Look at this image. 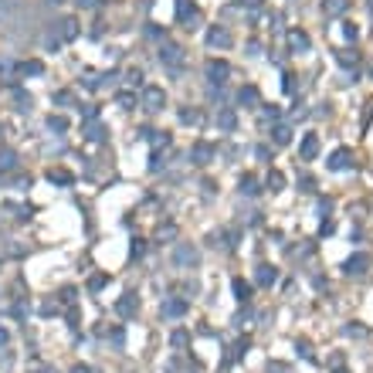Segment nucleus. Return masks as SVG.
<instances>
[{
  "label": "nucleus",
  "mask_w": 373,
  "mask_h": 373,
  "mask_svg": "<svg viewBox=\"0 0 373 373\" xmlns=\"http://www.w3.org/2000/svg\"><path fill=\"white\" fill-rule=\"evenodd\" d=\"M143 102H146V109H163V102H166V95H163V88H156V85H149L146 92H143Z\"/></svg>",
  "instance_id": "1"
},
{
  "label": "nucleus",
  "mask_w": 373,
  "mask_h": 373,
  "mask_svg": "<svg viewBox=\"0 0 373 373\" xmlns=\"http://www.w3.org/2000/svg\"><path fill=\"white\" fill-rule=\"evenodd\" d=\"M136 309H139V302H136V295H133V292H126V295L119 298V305H116V312H119L122 319H129Z\"/></svg>",
  "instance_id": "2"
},
{
  "label": "nucleus",
  "mask_w": 373,
  "mask_h": 373,
  "mask_svg": "<svg viewBox=\"0 0 373 373\" xmlns=\"http://www.w3.org/2000/svg\"><path fill=\"white\" fill-rule=\"evenodd\" d=\"M159 58H163V61H166L170 68H180V61H183V51H180L177 44H166V48L159 51Z\"/></svg>",
  "instance_id": "3"
},
{
  "label": "nucleus",
  "mask_w": 373,
  "mask_h": 373,
  "mask_svg": "<svg viewBox=\"0 0 373 373\" xmlns=\"http://www.w3.org/2000/svg\"><path fill=\"white\" fill-rule=\"evenodd\" d=\"M227 75H231V68H227L224 61H207V78H211V81H224Z\"/></svg>",
  "instance_id": "4"
},
{
  "label": "nucleus",
  "mask_w": 373,
  "mask_h": 373,
  "mask_svg": "<svg viewBox=\"0 0 373 373\" xmlns=\"http://www.w3.org/2000/svg\"><path fill=\"white\" fill-rule=\"evenodd\" d=\"M177 265H197V251L190 244H180L177 248Z\"/></svg>",
  "instance_id": "5"
},
{
  "label": "nucleus",
  "mask_w": 373,
  "mask_h": 373,
  "mask_svg": "<svg viewBox=\"0 0 373 373\" xmlns=\"http://www.w3.org/2000/svg\"><path fill=\"white\" fill-rule=\"evenodd\" d=\"M367 265H370V258H367V255H356V258H350V261H346V272H350V275H363V272H367Z\"/></svg>",
  "instance_id": "6"
},
{
  "label": "nucleus",
  "mask_w": 373,
  "mask_h": 373,
  "mask_svg": "<svg viewBox=\"0 0 373 373\" xmlns=\"http://www.w3.org/2000/svg\"><path fill=\"white\" fill-rule=\"evenodd\" d=\"M315 153H319V139L309 133V136L302 139V159H315Z\"/></svg>",
  "instance_id": "7"
},
{
  "label": "nucleus",
  "mask_w": 373,
  "mask_h": 373,
  "mask_svg": "<svg viewBox=\"0 0 373 373\" xmlns=\"http://www.w3.org/2000/svg\"><path fill=\"white\" fill-rule=\"evenodd\" d=\"M350 166V149H336L329 159V170H346Z\"/></svg>",
  "instance_id": "8"
},
{
  "label": "nucleus",
  "mask_w": 373,
  "mask_h": 373,
  "mask_svg": "<svg viewBox=\"0 0 373 373\" xmlns=\"http://www.w3.org/2000/svg\"><path fill=\"white\" fill-rule=\"evenodd\" d=\"M187 312V302L183 298H170V302H163V315H183Z\"/></svg>",
  "instance_id": "9"
},
{
  "label": "nucleus",
  "mask_w": 373,
  "mask_h": 373,
  "mask_svg": "<svg viewBox=\"0 0 373 373\" xmlns=\"http://www.w3.org/2000/svg\"><path fill=\"white\" fill-rule=\"evenodd\" d=\"M350 7V0H322V10L326 14H343Z\"/></svg>",
  "instance_id": "10"
},
{
  "label": "nucleus",
  "mask_w": 373,
  "mask_h": 373,
  "mask_svg": "<svg viewBox=\"0 0 373 373\" xmlns=\"http://www.w3.org/2000/svg\"><path fill=\"white\" fill-rule=\"evenodd\" d=\"M207 41H211V44H214V48H217V44H231V38H227V31H217V27H214V31H211V34H207Z\"/></svg>",
  "instance_id": "11"
},
{
  "label": "nucleus",
  "mask_w": 373,
  "mask_h": 373,
  "mask_svg": "<svg viewBox=\"0 0 373 373\" xmlns=\"http://www.w3.org/2000/svg\"><path fill=\"white\" fill-rule=\"evenodd\" d=\"M14 166H17V156H14L10 149H3V153H0V170H14Z\"/></svg>",
  "instance_id": "12"
},
{
  "label": "nucleus",
  "mask_w": 373,
  "mask_h": 373,
  "mask_svg": "<svg viewBox=\"0 0 373 373\" xmlns=\"http://www.w3.org/2000/svg\"><path fill=\"white\" fill-rule=\"evenodd\" d=\"M234 295L241 298V302H244V298H251V285H244L241 278H234Z\"/></svg>",
  "instance_id": "13"
},
{
  "label": "nucleus",
  "mask_w": 373,
  "mask_h": 373,
  "mask_svg": "<svg viewBox=\"0 0 373 373\" xmlns=\"http://www.w3.org/2000/svg\"><path fill=\"white\" fill-rule=\"evenodd\" d=\"M258 282H261V285H272V282H275V272H272L268 265H261V268H258Z\"/></svg>",
  "instance_id": "14"
},
{
  "label": "nucleus",
  "mask_w": 373,
  "mask_h": 373,
  "mask_svg": "<svg viewBox=\"0 0 373 373\" xmlns=\"http://www.w3.org/2000/svg\"><path fill=\"white\" fill-rule=\"evenodd\" d=\"M187 14H194V3L190 0H177V17L187 20Z\"/></svg>",
  "instance_id": "15"
},
{
  "label": "nucleus",
  "mask_w": 373,
  "mask_h": 373,
  "mask_svg": "<svg viewBox=\"0 0 373 373\" xmlns=\"http://www.w3.org/2000/svg\"><path fill=\"white\" fill-rule=\"evenodd\" d=\"M48 177H51V183H55V180H58V183H72V173H65V170H51Z\"/></svg>",
  "instance_id": "16"
},
{
  "label": "nucleus",
  "mask_w": 373,
  "mask_h": 373,
  "mask_svg": "<svg viewBox=\"0 0 373 373\" xmlns=\"http://www.w3.org/2000/svg\"><path fill=\"white\" fill-rule=\"evenodd\" d=\"M194 156H197V163H207V156H211V146H207V143H200V146L194 149Z\"/></svg>",
  "instance_id": "17"
},
{
  "label": "nucleus",
  "mask_w": 373,
  "mask_h": 373,
  "mask_svg": "<svg viewBox=\"0 0 373 373\" xmlns=\"http://www.w3.org/2000/svg\"><path fill=\"white\" fill-rule=\"evenodd\" d=\"M292 48H302V51H305V48H309V38H305V34H292Z\"/></svg>",
  "instance_id": "18"
},
{
  "label": "nucleus",
  "mask_w": 373,
  "mask_h": 373,
  "mask_svg": "<svg viewBox=\"0 0 373 373\" xmlns=\"http://www.w3.org/2000/svg\"><path fill=\"white\" fill-rule=\"evenodd\" d=\"M241 190H244V194H258V187H255V177H244V180H241Z\"/></svg>",
  "instance_id": "19"
},
{
  "label": "nucleus",
  "mask_w": 373,
  "mask_h": 373,
  "mask_svg": "<svg viewBox=\"0 0 373 373\" xmlns=\"http://www.w3.org/2000/svg\"><path fill=\"white\" fill-rule=\"evenodd\" d=\"M217 122H221L224 129H234V116H231V112H221V116H217Z\"/></svg>",
  "instance_id": "20"
},
{
  "label": "nucleus",
  "mask_w": 373,
  "mask_h": 373,
  "mask_svg": "<svg viewBox=\"0 0 373 373\" xmlns=\"http://www.w3.org/2000/svg\"><path fill=\"white\" fill-rule=\"evenodd\" d=\"M241 102H258V92L255 88H241Z\"/></svg>",
  "instance_id": "21"
},
{
  "label": "nucleus",
  "mask_w": 373,
  "mask_h": 373,
  "mask_svg": "<svg viewBox=\"0 0 373 373\" xmlns=\"http://www.w3.org/2000/svg\"><path fill=\"white\" fill-rule=\"evenodd\" d=\"M85 136H88L92 143H98V139H102V129H98V126H88V129H85Z\"/></svg>",
  "instance_id": "22"
},
{
  "label": "nucleus",
  "mask_w": 373,
  "mask_h": 373,
  "mask_svg": "<svg viewBox=\"0 0 373 373\" xmlns=\"http://www.w3.org/2000/svg\"><path fill=\"white\" fill-rule=\"evenodd\" d=\"M275 143H278V146H285V143H289V129H285V126H282V129H275Z\"/></svg>",
  "instance_id": "23"
},
{
  "label": "nucleus",
  "mask_w": 373,
  "mask_h": 373,
  "mask_svg": "<svg viewBox=\"0 0 373 373\" xmlns=\"http://www.w3.org/2000/svg\"><path fill=\"white\" fill-rule=\"evenodd\" d=\"M268 187H272V190H282V177L272 173V177H268Z\"/></svg>",
  "instance_id": "24"
},
{
  "label": "nucleus",
  "mask_w": 373,
  "mask_h": 373,
  "mask_svg": "<svg viewBox=\"0 0 373 373\" xmlns=\"http://www.w3.org/2000/svg\"><path fill=\"white\" fill-rule=\"evenodd\" d=\"M122 343H126V336H122V329H116L112 333V346H122Z\"/></svg>",
  "instance_id": "25"
},
{
  "label": "nucleus",
  "mask_w": 373,
  "mask_h": 373,
  "mask_svg": "<svg viewBox=\"0 0 373 373\" xmlns=\"http://www.w3.org/2000/svg\"><path fill=\"white\" fill-rule=\"evenodd\" d=\"M24 72H31V75H41V65H38V61H27V65H24Z\"/></svg>",
  "instance_id": "26"
},
{
  "label": "nucleus",
  "mask_w": 373,
  "mask_h": 373,
  "mask_svg": "<svg viewBox=\"0 0 373 373\" xmlns=\"http://www.w3.org/2000/svg\"><path fill=\"white\" fill-rule=\"evenodd\" d=\"M72 373H92V370H88V367H75Z\"/></svg>",
  "instance_id": "27"
},
{
  "label": "nucleus",
  "mask_w": 373,
  "mask_h": 373,
  "mask_svg": "<svg viewBox=\"0 0 373 373\" xmlns=\"http://www.w3.org/2000/svg\"><path fill=\"white\" fill-rule=\"evenodd\" d=\"M0 343H7V333H3V329H0Z\"/></svg>",
  "instance_id": "28"
}]
</instances>
